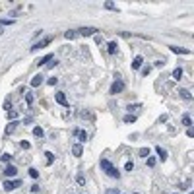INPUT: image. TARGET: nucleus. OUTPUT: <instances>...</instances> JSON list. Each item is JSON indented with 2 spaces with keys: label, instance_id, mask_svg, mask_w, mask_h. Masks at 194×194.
<instances>
[{
  "label": "nucleus",
  "instance_id": "obj_1",
  "mask_svg": "<svg viewBox=\"0 0 194 194\" xmlns=\"http://www.w3.org/2000/svg\"><path fill=\"white\" fill-rule=\"evenodd\" d=\"M101 169L105 171L107 175H111L113 179H119V177H120V173L113 167V163H111V161H107V159H103V161H101Z\"/></svg>",
  "mask_w": 194,
  "mask_h": 194
},
{
  "label": "nucleus",
  "instance_id": "obj_2",
  "mask_svg": "<svg viewBox=\"0 0 194 194\" xmlns=\"http://www.w3.org/2000/svg\"><path fill=\"white\" fill-rule=\"evenodd\" d=\"M78 33L84 35V37H89V35H97V29H95V27H80Z\"/></svg>",
  "mask_w": 194,
  "mask_h": 194
},
{
  "label": "nucleus",
  "instance_id": "obj_3",
  "mask_svg": "<svg viewBox=\"0 0 194 194\" xmlns=\"http://www.w3.org/2000/svg\"><path fill=\"white\" fill-rule=\"evenodd\" d=\"M123 89H124V82H120V80H117V82H114V84L111 85V93H113V95H117V93H120Z\"/></svg>",
  "mask_w": 194,
  "mask_h": 194
},
{
  "label": "nucleus",
  "instance_id": "obj_4",
  "mask_svg": "<svg viewBox=\"0 0 194 194\" xmlns=\"http://www.w3.org/2000/svg\"><path fill=\"white\" fill-rule=\"evenodd\" d=\"M76 117H80V119H84V120H89V119H93L95 114H93L91 111H88V109H80L76 113Z\"/></svg>",
  "mask_w": 194,
  "mask_h": 194
},
{
  "label": "nucleus",
  "instance_id": "obj_5",
  "mask_svg": "<svg viewBox=\"0 0 194 194\" xmlns=\"http://www.w3.org/2000/svg\"><path fill=\"white\" fill-rule=\"evenodd\" d=\"M51 41H53V37H47V39H43V41H39V43H35V45L31 47V51H39V49L51 45Z\"/></svg>",
  "mask_w": 194,
  "mask_h": 194
},
{
  "label": "nucleus",
  "instance_id": "obj_6",
  "mask_svg": "<svg viewBox=\"0 0 194 194\" xmlns=\"http://www.w3.org/2000/svg\"><path fill=\"white\" fill-rule=\"evenodd\" d=\"M16 128H18V120H10L8 123V126H6V136H12L14 132H16Z\"/></svg>",
  "mask_w": 194,
  "mask_h": 194
},
{
  "label": "nucleus",
  "instance_id": "obj_7",
  "mask_svg": "<svg viewBox=\"0 0 194 194\" xmlns=\"http://www.w3.org/2000/svg\"><path fill=\"white\" fill-rule=\"evenodd\" d=\"M54 99H56V103H58V105H62V107H66V105H68V101H66V95H64L62 91H56Z\"/></svg>",
  "mask_w": 194,
  "mask_h": 194
},
{
  "label": "nucleus",
  "instance_id": "obj_8",
  "mask_svg": "<svg viewBox=\"0 0 194 194\" xmlns=\"http://www.w3.org/2000/svg\"><path fill=\"white\" fill-rule=\"evenodd\" d=\"M171 53H175V54H190L188 49H183V47H175V45H171Z\"/></svg>",
  "mask_w": 194,
  "mask_h": 194
},
{
  "label": "nucleus",
  "instance_id": "obj_9",
  "mask_svg": "<svg viewBox=\"0 0 194 194\" xmlns=\"http://www.w3.org/2000/svg\"><path fill=\"white\" fill-rule=\"evenodd\" d=\"M74 136H78V138H80V142H85V140L89 138V136L85 134V130H82V128H76V130H74Z\"/></svg>",
  "mask_w": 194,
  "mask_h": 194
},
{
  "label": "nucleus",
  "instance_id": "obj_10",
  "mask_svg": "<svg viewBox=\"0 0 194 194\" xmlns=\"http://www.w3.org/2000/svg\"><path fill=\"white\" fill-rule=\"evenodd\" d=\"M72 153H74L76 157H82V153H84L82 144H74V146H72Z\"/></svg>",
  "mask_w": 194,
  "mask_h": 194
},
{
  "label": "nucleus",
  "instance_id": "obj_11",
  "mask_svg": "<svg viewBox=\"0 0 194 194\" xmlns=\"http://www.w3.org/2000/svg\"><path fill=\"white\" fill-rule=\"evenodd\" d=\"M16 173H18V169L14 167V165H8V167L4 169V177H16Z\"/></svg>",
  "mask_w": 194,
  "mask_h": 194
},
{
  "label": "nucleus",
  "instance_id": "obj_12",
  "mask_svg": "<svg viewBox=\"0 0 194 194\" xmlns=\"http://www.w3.org/2000/svg\"><path fill=\"white\" fill-rule=\"evenodd\" d=\"M41 84H43V74L33 76V80H31V88H39Z\"/></svg>",
  "mask_w": 194,
  "mask_h": 194
},
{
  "label": "nucleus",
  "instance_id": "obj_13",
  "mask_svg": "<svg viewBox=\"0 0 194 194\" xmlns=\"http://www.w3.org/2000/svg\"><path fill=\"white\" fill-rule=\"evenodd\" d=\"M142 64H144V58H142V56H136V58L132 60V70H138Z\"/></svg>",
  "mask_w": 194,
  "mask_h": 194
},
{
  "label": "nucleus",
  "instance_id": "obj_14",
  "mask_svg": "<svg viewBox=\"0 0 194 194\" xmlns=\"http://www.w3.org/2000/svg\"><path fill=\"white\" fill-rule=\"evenodd\" d=\"M155 152L159 153V159H161V161H165V159H167V152H165V149H163L161 146H155Z\"/></svg>",
  "mask_w": 194,
  "mask_h": 194
},
{
  "label": "nucleus",
  "instance_id": "obj_15",
  "mask_svg": "<svg viewBox=\"0 0 194 194\" xmlns=\"http://www.w3.org/2000/svg\"><path fill=\"white\" fill-rule=\"evenodd\" d=\"M179 93H181V97H183V99H186V101H192V93H190L188 89H181Z\"/></svg>",
  "mask_w": 194,
  "mask_h": 194
},
{
  "label": "nucleus",
  "instance_id": "obj_16",
  "mask_svg": "<svg viewBox=\"0 0 194 194\" xmlns=\"http://www.w3.org/2000/svg\"><path fill=\"white\" fill-rule=\"evenodd\" d=\"M53 60V54H47V56H43V58H39V66H43V64H47V62H51Z\"/></svg>",
  "mask_w": 194,
  "mask_h": 194
},
{
  "label": "nucleus",
  "instance_id": "obj_17",
  "mask_svg": "<svg viewBox=\"0 0 194 194\" xmlns=\"http://www.w3.org/2000/svg\"><path fill=\"white\" fill-rule=\"evenodd\" d=\"M183 124H184V126H188V128L192 126V119H190V114H183Z\"/></svg>",
  "mask_w": 194,
  "mask_h": 194
},
{
  "label": "nucleus",
  "instance_id": "obj_18",
  "mask_svg": "<svg viewBox=\"0 0 194 194\" xmlns=\"http://www.w3.org/2000/svg\"><path fill=\"white\" fill-rule=\"evenodd\" d=\"M107 51H109V54H114V53H117V43L111 41V43H109V47H107Z\"/></svg>",
  "mask_w": 194,
  "mask_h": 194
},
{
  "label": "nucleus",
  "instance_id": "obj_19",
  "mask_svg": "<svg viewBox=\"0 0 194 194\" xmlns=\"http://www.w3.org/2000/svg\"><path fill=\"white\" fill-rule=\"evenodd\" d=\"M33 134L37 136V138H43V136H45V132H43L41 126H35V128H33Z\"/></svg>",
  "mask_w": 194,
  "mask_h": 194
},
{
  "label": "nucleus",
  "instance_id": "obj_20",
  "mask_svg": "<svg viewBox=\"0 0 194 194\" xmlns=\"http://www.w3.org/2000/svg\"><path fill=\"white\" fill-rule=\"evenodd\" d=\"M173 78H175V80H181V78H183V68L173 70Z\"/></svg>",
  "mask_w": 194,
  "mask_h": 194
},
{
  "label": "nucleus",
  "instance_id": "obj_21",
  "mask_svg": "<svg viewBox=\"0 0 194 194\" xmlns=\"http://www.w3.org/2000/svg\"><path fill=\"white\" fill-rule=\"evenodd\" d=\"M76 35H78V31H74V29H68L66 33H64V37H66V39H74Z\"/></svg>",
  "mask_w": 194,
  "mask_h": 194
},
{
  "label": "nucleus",
  "instance_id": "obj_22",
  "mask_svg": "<svg viewBox=\"0 0 194 194\" xmlns=\"http://www.w3.org/2000/svg\"><path fill=\"white\" fill-rule=\"evenodd\" d=\"M4 190H6V192L14 190V183H12V181H4Z\"/></svg>",
  "mask_w": 194,
  "mask_h": 194
},
{
  "label": "nucleus",
  "instance_id": "obj_23",
  "mask_svg": "<svg viewBox=\"0 0 194 194\" xmlns=\"http://www.w3.org/2000/svg\"><path fill=\"white\" fill-rule=\"evenodd\" d=\"M33 101H35V97H33V93H31V91H29V93H25V103H27V105H31Z\"/></svg>",
  "mask_w": 194,
  "mask_h": 194
},
{
  "label": "nucleus",
  "instance_id": "obj_24",
  "mask_svg": "<svg viewBox=\"0 0 194 194\" xmlns=\"http://www.w3.org/2000/svg\"><path fill=\"white\" fill-rule=\"evenodd\" d=\"M105 8L107 10H113V12H119V8L114 6V2H105Z\"/></svg>",
  "mask_w": 194,
  "mask_h": 194
},
{
  "label": "nucleus",
  "instance_id": "obj_25",
  "mask_svg": "<svg viewBox=\"0 0 194 194\" xmlns=\"http://www.w3.org/2000/svg\"><path fill=\"white\" fill-rule=\"evenodd\" d=\"M0 161L8 163V161H12V155H10V153H2V155H0Z\"/></svg>",
  "mask_w": 194,
  "mask_h": 194
},
{
  "label": "nucleus",
  "instance_id": "obj_26",
  "mask_svg": "<svg viewBox=\"0 0 194 194\" xmlns=\"http://www.w3.org/2000/svg\"><path fill=\"white\" fill-rule=\"evenodd\" d=\"M18 111H8V120H18Z\"/></svg>",
  "mask_w": 194,
  "mask_h": 194
},
{
  "label": "nucleus",
  "instance_id": "obj_27",
  "mask_svg": "<svg viewBox=\"0 0 194 194\" xmlns=\"http://www.w3.org/2000/svg\"><path fill=\"white\" fill-rule=\"evenodd\" d=\"M138 153H140V157H148L149 155V148H142Z\"/></svg>",
  "mask_w": 194,
  "mask_h": 194
},
{
  "label": "nucleus",
  "instance_id": "obj_28",
  "mask_svg": "<svg viewBox=\"0 0 194 194\" xmlns=\"http://www.w3.org/2000/svg\"><path fill=\"white\" fill-rule=\"evenodd\" d=\"M76 183L80 184V186H84V184H85V179H84V175H76Z\"/></svg>",
  "mask_w": 194,
  "mask_h": 194
},
{
  "label": "nucleus",
  "instance_id": "obj_29",
  "mask_svg": "<svg viewBox=\"0 0 194 194\" xmlns=\"http://www.w3.org/2000/svg\"><path fill=\"white\" fill-rule=\"evenodd\" d=\"M140 107H142L140 103H130V105L126 107V109H128V111H136V109H140Z\"/></svg>",
  "mask_w": 194,
  "mask_h": 194
},
{
  "label": "nucleus",
  "instance_id": "obj_30",
  "mask_svg": "<svg viewBox=\"0 0 194 194\" xmlns=\"http://www.w3.org/2000/svg\"><path fill=\"white\" fill-rule=\"evenodd\" d=\"M27 173H29V177H31V179H37V177H39L37 169H31V167H29V171H27Z\"/></svg>",
  "mask_w": 194,
  "mask_h": 194
},
{
  "label": "nucleus",
  "instance_id": "obj_31",
  "mask_svg": "<svg viewBox=\"0 0 194 194\" xmlns=\"http://www.w3.org/2000/svg\"><path fill=\"white\" fill-rule=\"evenodd\" d=\"M45 157H47V161H49V163H53V161H54V153H51V152H45Z\"/></svg>",
  "mask_w": 194,
  "mask_h": 194
},
{
  "label": "nucleus",
  "instance_id": "obj_32",
  "mask_svg": "<svg viewBox=\"0 0 194 194\" xmlns=\"http://www.w3.org/2000/svg\"><path fill=\"white\" fill-rule=\"evenodd\" d=\"M124 123H136V117H134V114H126V117H124Z\"/></svg>",
  "mask_w": 194,
  "mask_h": 194
},
{
  "label": "nucleus",
  "instance_id": "obj_33",
  "mask_svg": "<svg viewBox=\"0 0 194 194\" xmlns=\"http://www.w3.org/2000/svg\"><path fill=\"white\" fill-rule=\"evenodd\" d=\"M19 148H24V149H29L31 146H29V142H27V140H21V142H19Z\"/></svg>",
  "mask_w": 194,
  "mask_h": 194
},
{
  "label": "nucleus",
  "instance_id": "obj_34",
  "mask_svg": "<svg viewBox=\"0 0 194 194\" xmlns=\"http://www.w3.org/2000/svg\"><path fill=\"white\" fill-rule=\"evenodd\" d=\"M12 24H16L14 19H0V25H12Z\"/></svg>",
  "mask_w": 194,
  "mask_h": 194
},
{
  "label": "nucleus",
  "instance_id": "obj_35",
  "mask_svg": "<svg viewBox=\"0 0 194 194\" xmlns=\"http://www.w3.org/2000/svg\"><path fill=\"white\" fill-rule=\"evenodd\" d=\"M155 157H148V167H155Z\"/></svg>",
  "mask_w": 194,
  "mask_h": 194
},
{
  "label": "nucleus",
  "instance_id": "obj_36",
  "mask_svg": "<svg viewBox=\"0 0 194 194\" xmlns=\"http://www.w3.org/2000/svg\"><path fill=\"white\" fill-rule=\"evenodd\" d=\"M149 72H152V66H144L142 68V76H148Z\"/></svg>",
  "mask_w": 194,
  "mask_h": 194
},
{
  "label": "nucleus",
  "instance_id": "obj_37",
  "mask_svg": "<svg viewBox=\"0 0 194 194\" xmlns=\"http://www.w3.org/2000/svg\"><path fill=\"white\" fill-rule=\"evenodd\" d=\"M4 109L6 111H12V101H10V99H8V101H4Z\"/></svg>",
  "mask_w": 194,
  "mask_h": 194
},
{
  "label": "nucleus",
  "instance_id": "obj_38",
  "mask_svg": "<svg viewBox=\"0 0 194 194\" xmlns=\"http://www.w3.org/2000/svg\"><path fill=\"white\" fill-rule=\"evenodd\" d=\"M124 169H126V171H132V169H134V163H132V161H128V163L124 165Z\"/></svg>",
  "mask_w": 194,
  "mask_h": 194
},
{
  "label": "nucleus",
  "instance_id": "obj_39",
  "mask_svg": "<svg viewBox=\"0 0 194 194\" xmlns=\"http://www.w3.org/2000/svg\"><path fill=\"white\" fill-rule=\"evenodd\" d=\"M105 194H120V192H119L117 188H107V192H105Z\"/></svg>",
  "mask_w": 194,
  "mask_h": 194
},
{
  "label": "nucleus",
  "instance_id": "obj_40",
  "mask_svg": "<svg viewBox=\"0 0 194 194\" xmlns=\"http://www.w3.org/2000/svg\"><path fill=\"white\" fill-rule=\"evenodd\" d=\"M58 84V80H56V78H51V80H49V85H56Z\"/></svg>",
  "mask_w": 194,
  "mask_h": 194
},
{
  "label": "nucleus",
  "instance_id": "obj_41",
  "mask_svg": "<svg viewBox=\"0 0 194 194\" xmlns=\"http://www.w3.org/2000/svg\"><path fill=\"white\" fill-rule=\"evenodd\" d=\"M119 35H120V37H130V33H128V31H120Z\"/></svg>",
  "mask_w": 194,
  "mask_h": 194
},
{
  "label": "nucleus",
  "instance_id": "obj_42",
  "mask_svg": "<svg viewBox=\"0 0 194 194\" xmlns=\"http://www.w3.org/2000/svg\"><path fill=\"white\" fill-rule=\"evenodd\" d=\"M14 183V188H18V186H21V181H12Z\"/></svg>",
  "mask_w": 194,
  "mask_h": 194
},
{
  "label": "nucleus",
  "instance_id": "obj_43",
  "mask_svg": "<svg viewBox=\"0 0 194 194\" xmlns=\"http://www.w3.org/2000/svg\"><path fill=\"white\" fill-rule=\"evenodd\" d=\"M2 31H4V29H2V25H0V35H2Z\"/></svg>",
  "mask_w": 194,
  "mask_h": 194
}]
</instances>
